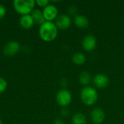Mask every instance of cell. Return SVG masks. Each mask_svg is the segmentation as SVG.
<instances>
[{"mask_svg":"<svg viewBox=\"0 0 124 124\" xmlns=\"http://www.w3.org/2000/svg\"><path fill=\"white\" fill-rule=\"evenodd\" d=\"M20 50V44L17 41H10L3 47V54L7 57H12L17 54Z\"/></svg>","mask_w":124,"mask_h":124,"instance_id":"5b68a950","label":"cell"},{"mask_svg":"<svg viewBox=\"0 0 124 124\" xmlns=\"http://www.w3.org/2000/svg\"><path fill=\"white\" fill-rule=\"evenodd\" d=\"M19 23L20 26L24 29H30L34 25V20L31 15H23L19 20Z\"/></svg>","mask_w":124,"mask_h":124,"instance_id":"7c38bea8","label":"cell"},{"mask_svg":"<svg viewBox=\"0 0 124 124\" xmlns=\"http://www.w3.org/2000/svg\"><path fill=\"white\" fill-rule=\"evenodd\" d=\"M36 4H37L39 7L44 8L48 4H49V0H36Z\"/></svg>","mask_w":124,"mask_h":124,"instance_id":"ac0fdd59","label":"cell"},{"mask_svg":"<svg viewBox=\"0 0 124 124\" xmlns=\"http://www.w3.org/2000/svg\"><path fill=\"white\" fill-rule=\"evenodd\" d=\"M56 101L60 106L66 108L72 102V94L70 92L66 89L59 90L56 94Z\"/></svg>","mask_w":124,"mask_h":124,"instance_id":"277c9868","label":"cell"},{"mask_svg":"<svg viewBox=\"0 0 124 124\" xmlns=\"http://www.w3.org/2000/svg\"><path fill=\"white\" fill-rule=\"evenodd\" d=\"M90 118L94 124H101L105 119V113L102 109L97 108L92 110L90 113Z\"/></svg>","mask_w":124,"mask_h":124,"instance_id":"ba28073f","label":"cell"},{"mask_svg":"<svg viewBox=\"0 0 124 124\" xmlns=\"http://www.w3.org/2000/svg\"><path fill=\"white\" fill-rule=\"evenodd\" d=\"M7 14V9L6 7L2 4H0V20L3 19Z\"/></svg>","mask_w":124,"mask_h":124,"instance_id":"d6986e66","label":"cell"},{"mask_svg":"<svg viewBox=\"0 0 124 124\" xmlns=\"http://www.w3.org/2000/svg\"><path fill=\"white\" fill-rule=\"evenodd\" d=\"M7 86L8 84L7 81L4 78L0 77V94L6 91V89H7Z\"/></svg>","mask_w":124,"mask_h":124,"instance_id":"e0dca14e","label":"cell"},{"mask_svg":"<svg viewBox=\"0 0 124 124\" xmlns=\"http://www.w3.org/2000/svg\"><path fill=\"white\" fill-rule=\"evenodd\" d=\"M35 0H14L13 7L15 10L21 16L31 15L35 9Z\"/></svg>","mask_w":124,"mask_h":124,"instance_id":"7a4b0ae2","label":"cell"},{"mask_svg":"<svg viewBox=\"0 0 124 124\" xmlns=\"http://www.w3.org/2000/svg\"><path fill=\"white\" fill-rule=\"evenodd\" d=\"M39 34L43 41L46 42H51L57 38L58 28L55 25L54 23L46 21L40 25Z\"/></svg>","mask_w":124,"mask_h":124,"instance_id":"6da1fadb","label":"cell"},{"mask_svg":"<svg viewBox=\"0 0 124 124\" xmlns=\"http://www.w3.org/2000/svg\"><path fill=\"white\" fill-rule=\"evenodd\" d=\"M97 46V39L93 35H87L82 40V47L86 51H92Z\"/></svg>","mask_w":124,"mask_h":124,"instance_id":"30bf717a","label":"cell"},{"mask_svg":"<svg viewBox=\"0 0 124 124\" xmlns=\"http://www.w3.org/2000/svg\"><path fill=\"white\" fill-rule=\"evenodd\" d=\"M0 124H3V122H2V121L0 119Z\"/></svg>","mask_w":124,"mask_h":124,"instance_id":"603a6c76","label":"cell"},{"mask_svg":"<svg viewBox=\"0 0 124 124\" xmlns=\"http://www.w3.org/2000/svg\"><path fill=\"white\" fill-rule=\"evenodd\" d=\"M73 23L75 25L79 28H86L89 25L88 18L82 15H76L74 16Z\"/></svg>","mask_w":124,"mask_h":124,"instance_id":"8fae6325","label":"cell"},{"mask_svg":"<svg viewBox=\"0 0 124 124\" xmlns=\"http://www.w3.org/2000/svg\"><path fill=\"white\" fill-rule=\"evenodd\" d=\"M77 11V8L76 7L75 5H70L68 8V12L71 15H74Z\"/></svg>","mask_w":124,"mask_h":124,"instance_id":"ffe728a7","label":"cell"},{"mask_svg":"<svg viewBox=\"0 0 124 124\" xmlns=\"http://www.w3.org/2000/svg\"><path fill=\"white\" fill-rule=\"evenodd\" d=\"M91 80H92L91 75L89 73H88L86 71L81 72L78 76V81H79L80 84L85 86H88V85L91 82Z\"/></svg>","mask_w":124,"mask_h":124,"instance_id":"9a60e30c","label":"cell"},{"mask_svg":"<svg viewBox=\"0 0 124 124\" xmlns=\"http://www.w3.org/2000/svg\"><path fill=\"white\" fill-rule=\"evenodd\" d=\"M81 99L82 102L88 106L94 105L98 100L97 90L91 86H85L81 92Z\"/></svg>","mask_w":124,"mask_h":124,"instance_id":"3957f363","label":"cell"},{"mask_svg":"<svg viewBox=\"0 0 124 124\" xmlns=\"http://www.w3.org/2000/svg\"><path fill=\"white\" fill-rule=\"evenodd\" d=\"M70 114V112H69V110L68 109H66V108H63L61 111V115L64 117H67Z\"/></svg>","mask_w":124,"mask_h":124,"instance_id":"44dd1931","label":"cell"},{"mask_svg":"<svg viewBox=\"0 0 124 124\" xmlns=\"http://www.w3.org/2000/svg\"><path fill=\"white\" fill-rule=\"evenodd\" d=\"M31 17H33L34 23L36 24H38L39 25H41V24H43L44 22H46V20L44 17L43 15V12L39 9H34L33 10V12L31 14Z\"/></svg>","mask_w":124,"mask_h":124,"instance_id":"4fadbf2b","label":"cell"},{"mask_svg":"<svg viewBox=\"0 0 124 124\" xmlns=\"http://www.w3.org/2000/svg\"><path fill=\"white\" fill-rule=\"evenodd\" d=\"M43 15L46 21L52 22L58 16V9L57 7L52 4H48L43 9Z\"/></svg>","mask_w":124,"mask_h":124,"instance_id":"8992f818","label":"cell"},{"mask_svg":"<svg viewBox=\"0 0 124 124\" xmlns=\"http://www.w3.org/2000/svg\"><path fill=\"white\" fill-rule=\"evenodd\" d=\"M73 63H75L77 65H82L86 62V56L84 53L81 52H77L73 54L72 57Z\"/></svg>","mask_w":124,"mask_h":124,"instance_id":"2e32d148","label":"cell"},{"mask_svg":"<svg viewBox=\"0 0 124 124\" xmlns=\"http://www.w3.org/2000/svg\"><path fill=\"white\" fill-rule=\"evenodd\" d=\"M94 85L98 89H105L106 88L109 83L110 80L109 78L103 73H98L94 76L93 78Z\"/></svg>","mask_w":124,"mask_h":124,"instance_id":"9c48e42d","label":"cell"},{"mask_svg":"<svg viewBox=\"0 0 124 124\" xmlns=\"http://www.w3.org/2000/svg\"><path fill=\"white\" fill-rule=\"evenodd\" d=\"M53 124H65V122L63 120L60 119V118H57V119H55L54 121V123Z\"/></svg>","mask_w":124,"mask_h":124,"instance_id":"7402d4cb","label":"cell"},{"mask_svg":"<svg viewBox=\"0 0 124 124\" xmlns=\"http://www.w3.org/2000/svg\"><path fill=\"white\" fill-rule=\"evenodd\" d=\"M73 124H86L87 119L84 114L81 113H76L72 117Z\"/></svg>","mask_w":124,"mask_h":124,"instance_id":"5bb4252c","label":"cell"},{"mask_svg":"<svg viewBox=\"0 0 124 124\" xmlns=\"http://www.w3.org/2000/svg\"><path fill=\"white\" fill-rule=\"evenodd\" d=\"M54 24L58 29L66 30L71 25V18L68 15L62 14L60 15H58L57 17L55 19Z\"/></svg>","mask_w":124,"mask_h":124,"instance_id":"52a82bcc","label":"cell"}]
</instances>
